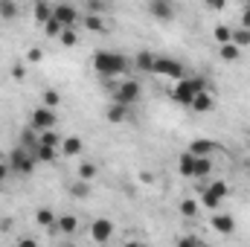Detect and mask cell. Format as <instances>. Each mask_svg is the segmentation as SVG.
Masks as SVG:
<instances>
[{
	"instance_id": "obj_1",
	"label": "cell",
	"mask_w": 250,
	"mask_h": 247,
	"mask_svg": "<svg viewBox=\"0 0 250 247\" xmlns=\"http://www.w3.org/2000/svg\"><path fill=\"white\" fill-rule=\"evenodd\" d=\"M93 67L102 79H111V76H125L131 70V62L120 56V53H111V50H99L93 56Z\"/></svg>"
},
{
	"instance_id": "obj_2",
	"label": "cell",
	"mask_w": 250,
	"mask_h": 247,
	"mask_svg": "<svg viewBox=\"0 0 250 247\" xmlns=\"http://www.w3.org/2000/svg\"><path fill=\"white\" fill-rule=\"evenodd\" d=\"M198 93H209L207 90V79L204 76H192V79H181L178 84H175V90H172V99L178 102V105H192V99L198 96Z\"/></svg>"
},
{
	"instance_id": "obj_3",
	"label": "cell",
	"mask_w": 250,
	"mask_h": 247,
	"mask_svg": "<svg viewBox=\"0 0 250 247\" xmlns=\"http://www.w3.org/2000/svg\"><path fill=\"white\" fill-rule=\"evenodd\" d=\"M6 163H9V169H12V172H18V175H32L38 160H35V154H32V151H26L23 145H18V148H12V154H9V160H6Z\"/></svg>"
},
{
	"instance_id": "obj_4",
	"label": "cell",
	"mask_w": 250,
	"mask_h": 247,
	"mask_svg": "<svg viewBox=\"0 0 250 247\" xmlns=\"http://www.w3.org/2000/svg\"><path fill=\"white\" fill-rule=\"evenodd\" d=\"M227 192H230V186L224 184V181H212L209 186L201 189V204H204L207 209H215V212H218V206L224 204Z\"/></svg>"
},
{
	"instance_id": "obj_5",
	"label": "cell",
	"mask_w": 250,
	"mask_h": 247,
	"mask_svg": "<svg viewBox=\"0 0 250 247\" xmlns=\"http://www.w3.org/2000/svg\"><path fill=\"white\" fill-rule=\"evenodd\" d=\"M154 73H157V76H166V79H175V82L187 79V67H184V62H178V59H172V56H157Z\"/></svg>"
},
{
	"instance_id": "obj_6",
	"label": "cell",
	"mask_w": 250,
	"mask_h": 247,
	"mask_svg": "<svg viewBox=\"0 0 250 247\" xmlns=\"http://www.w3.org/2000/svg\"><path fill=\"white\" fill-rule=\"evenodd\" d=\"M140 96H143V87H140V82H134V79H123L120 82V87L114 90V102L117 105H134V102H140Z\"/></svg>"
},
{
	"instance_id": "obj_7",
	"label": "cell",
	"mask_w": 250,
	"mask_h": 247,
	"mask_svg": "<svg viewBox=\"0 0 250 247\" xmlns=\"http://www.w3.org/2000/svg\"><path fill=\"white\" fill-rule=\"evenodd\" d=\"M59 123V117H56V111H50V108H32V114H29V128L35 131V134H44V131H53Z\"/></svg>"
},
{
	"instance_id": "obj_8",
	"label": "cell",
	"mask_w": 250,
	"mask_h": 247,
	"mask_svg": "<svg viewBox=\"0 0 250 247\" xmlns=\"http://www.w3.org/2000/svg\"><path fill=\"white\" fill-rule=\"evenodd\" d=\"M53 18L62 23L64 29H76L82 23V12L76 6H70V3H56L53 6Z\"/></svg>"
},
{
	"instance_id": "obj_9",
	"label": "cell",
	"mask_w": 250,
	"mask_h": 247,
	"mask_svg": "<svg viewBox=\"0 0 250 247\" xmlns=\"http://www.w3.org/2000/svg\"><path fill=\"white\" fill-rule=\"evenodd\" d=\"M90 236H93V242L105 245V242L114 236V221H111V218H96L93 227H90Z\"/></svg>"
},
{
	"instance_id": "obj_10",
	"label": "cell",
	"mask_w": 250,
	"mask_h": 247,
	"mask_svg": "<svg viewBox=\"0 0 250 247\" xmlns=\"http://www.w3.org/2000/svg\"><path fill=\"white\" fill-rule=\"evenodd\" d=\"M146 9H148V15L157 18V21H172V18H175V6H172L169 0H151Z\"/></svg>"
},
{
	"instance_id": "obj_11",
	"label": "cell",
	"mask_w": 250,
	"mask_h": 247,
	"mask_svg": "<svg viewBox=\"0 0 250 247\" xmlns=\"http://www.w3.org/2000/svg\"><path fill=\"white\" fill-rule=\"evenodd\" d=\"M209 224H212V230L221 233V236H233V233H236V218L227 215V212H215Z\"/></svg>"
},
{
	"instance_id": "obj_12",
	"label": "cell",
	"mask_w": 250,
	"mask_h": 247,
	"mask_svg": "<svg viewBox=\"0 0 250 247\" xmlns=\"http://www.w3.org/2000/svg\"><path fill=\"white\" fill-rule=\"evenodd\" d=\"M215 151H221V148H218L212 140H204V137H201V140H195V143L189 145V154H192V157H209V160H212V154H215Z\"/></svg>"
},
{
	"instance_id": "obj_13",
	"label": "cell",
	"mask_w": 250,
	"mask_h": 247,
	"mask_svg": "<svg viewBox=\"0 0 250 247\" xmlns=\"http://www.w3.org/2000/svg\"><path fill=\"white\" fill-rule=\"evenodd\" d=\"M154 62H157V56L154 53H148V50H140L137 56H134V70H140V73H154Z\"/></svg>"
},
{
	"instance_id": "obj_14",
	"label": "cell",
	"mask_w": 250,
	"mask_h": 247,
	"mask_svg": "<svg viewBox=\"0 0 250 247\" xmlns=\"http://www.w3.org/2000/svg\"><path fill=\"white\" fill-rule=\"evenodd\" d=\"M82 148H84V140H82L79 134L64 137V143H62V154H64V157H79V154H82Z\"/></svg>"
},
{
	"instance_id": "obj_15",
	"label": "cell",
	"mask_w": 250,
	"mask_h": 247,
	"mask_svg": "<svg viewBox=\"0 0 250 247\" xmlns=\"http://www.w3.org/2000/svg\"><path fill=\"white\" fill-rule=\"evenodd\" d=\"M35 221H38V227H44V230H53V227L59 224V215H56V209H50V206H38V212H35Z\"/></svg>"
},
{
	"instance_id": "obj_16",
	"label": "cell",
	"mask_w": 250,
	"mask_h": 247,
	"mask_svg": "<svg viewBox=\"0 0 250 247\" xmlns=\"http://www.w3.org/2000/svg\"><path fill=\"white\" fill-rule=\"evenodd\" d=\"M195 114H207V111H212L215 108V99H212V93H198L195 99H192V105H189Z\"/></svg>"
},
{
	"instance_id": "obj_17",
	"label": "cell",
	"mask_w": 250,
	"mask_h": 247,
	"mask_svg": "<svg viewBox=\"0 0 250 247\" xmlns=\"http://www.w3.org/2000/svg\"><path fill=\"white\" fill-rule=\"evenodd\" d=\"M62 143L64 137L53 128V131H44V134H38V145H47V148H56V151H62Z\"/></svg>"
},
{
	"instance_id": "obj_18",
	"label": "cell",
	"mask_w": 250,
	"mask_h": 247,
	"mask_svg": "<svg viewBox=\"0 0 250 247\" xmlns=\"http://www.w3.org/2000/svg\"><path fill=\"white\" fill-rule=\"evenodd\" d=\"M105 117H108V123L120 125V123H125V120H131V108H128V105H117V102H114V105L108 108V114H105Z\"/></svg>"
},
{
	"instance_id": "obj_19",
	"label": "cell",
	"mask_w": 250,
	"mask_h": 247,
	"mask_svg": "<svg viewBox=\"0 0 250 247\" xmlns=\"http://www.w3.org/2000/svg\"><path fill=\"white\" fill-rule=\"evenodd\" d=\"M59 233H64V236H73L76 230H79V218L76 215H59Z\"/></svg>"
},
{
	"instance_id": "obj_20",
	"label": "cell",
	"mask_w": 250,
	"mask_h": 247,
	"mask_svg": "<svg viewBox=\"0 0 250 247\" xmlns=\"http://www.w3.org/2000/svg\"><path fill=\"white\" fill-rule=\"evenodd\" d=\"M218 59H221V62H239V59H242V50H239L236 44H221V47H218Z\"/></svg>"
},
{
	"instance_id": "obj_21",
	"label": "cell",
	"mask_w": 250,
	"mask_h": 247,
	"mask_svg": "<svg viewBox=\"0 0 250 247\" xmlns=\"http://www.w3.org/2000/svg\"><path fill=\"white\" fill-rule=\"evenodd\" d=\"M59 154H62V151L47 148V145H38V148H35V160H38V163H56V160H59Z\"/></svg>"
},
{
	"instance_id": "obj_22",
	"label": "cell",
	"mask_w": 250,
	"mask_h": 247,
	"mask_svg": "<svg viewBox=\"0 0 250 247\" xmlns=\"http://www.w3.org/2000/svg\"><path fill=\"white\" fill-rule=\"evenodd\" d=\"M32 15H35L38 23H47V21L53 18V6H50V3H35V6H32Z\"/></svg>"
},
{
	"instance_id": "obj_23",
	"label": "cell",
	"mask_w": 250,
	"mask_h": 247,
	"mask_svg": "<svg viewBox=\"0 0 250 247\" xmlns=\"http://www.w3.org/2000/svg\"><path fill=\"white\" fill-rule=\"evenodd\" d=\"M21 145H23L26 151H32V154H35V148H38V134H35L32 128L21 131Z\"/></svg>"
},
{
	"instance_id": "obj_24",
	"label": "cell",
	"mask_w": 250,
	"mask_h": 247,
	"mask_svg": "<svg viewBox=\"0 0 250 247\" xmlns=\"http://www.w3.org/2000/svg\"><path fill=\"white\" fill-rule=\"evenodd\" d=\"M96 163H90V160H84V163H79V181H84V184H90L93 178H96Z\"/></svg>"
},
{
	"instance_id": "obj_25",
	"label": "cell",
	"mask_w": 250,
	"mask_h": 247,
	"mask_svg": "<svg viewBox=\"0 0 250 247\" xmlns=\"http://www.w3.org/2000/svg\"><path fill=\"white\" fill-rule=\"evenodd\" d=\"M230 44H236L239 50L250 47V29H242V26H236V29H233V38H230Z\"/></svg>"
},
{
	"instance_id": "obj_26",
	"label": "cell",
	"mask_w": 250,
	"mask_h": 247,
	"mask_svg": "<svg viewBox=\"0 0 250 247\" xmlns=\"http://www.w3.org/2000/svg\"><path fill=\"white\" fill-rule=\"evenodd\" d=\"M198 212H201V204H198V201H192V198L181 201V215H184V218H195Z\"/></svg>"
},
{
	"instance_id": "obj_27",
	"label": "cell",
	"mask_w": 250,
	"mask_h": 247,
	"mask_svg": "<svg viewBox=\"0 0 250 247\" xmlns=\"http://www.w3.org/2000/svg\"><path fill=\"white\" fill-rule=\"evenodd\" d=\"M82 23H84L90 32H105V21H102V18H96V15H84V18H82Z\"/></svg>"
},
{
	"instance_id": "obj_28",
	"label": "cell",
	"mask_w": 250,
	"mask_h": 247,
	"mask_svg": "<svg viewBox=\"0 0 250 247\" xmlns=\"http://www.w3.org/2000/svg\"><path fill=\"white\" fill-rule=\"evenodd\" d=\"M212 35H215V41H218V47H221V44H230L233 29H230V26H224V23H218V26L212 29Z\"/></svg>"
},
{
	"instance_id": "obj_29",
	"label": "cell",
	"mask_w": 250,
	"mask_h": 247,
	"mask_svg": "<svg viewBox=\"0 0 250 247\" xmlns=\"http://www.w3.org/2000/svg\"><path fill=\"white\" fill-rule=\"evenodd\" d=\"M62 32H64V26L56 18H50V21L44 23V35H47V38H62Z\"/></svg>"
},
{
	"instance_id": "obj_30",
	"label": "cell",
	"mask_w": 250,
	"mask_h": 247,
	"mask_svg": "<svg viewBox=\"0 0 250 247\" xmlns=\"http://www.w3.org/2000/svg\"><path fill=\"white\" fill-rule=\"evenodd\" d=\"M59 102H62V93L59 90H44V108H50V111H56L59 108Z\"/></svg>"
},
{
	"instance_id": "obj_31",
	"label": "cell",
	"mask_w": 250,
	"mask_h": 247,
	"mask_svg": "<svg viewBox=\"0 0 250 247\" xmlns=\"http://www.w3.org/2000/svg\"><path fill=\"white\" fill-rule=\"evenodd\" d=\"M84 9H87V15L102 18V15L108 12V3H102V0H90V3H84Z\"/></svg>"
},
{
	"instance_id": "obj_32",
	"label": "cell",
	"mask_w": 250,
	"mask_h": 247,
	"mask_svg": "<svg viewBox=\"0 0 250 247\" xmlns=\"http://www.w3.org/2000/svg\"><path fill=\"white\" fill-rule=\"evenodd\" d=\"M70 195H73V198H79V201H82V198H87V195H90V184L76 181V184L70 186Z\"/></svg>"
},
{
	"instance_id": "obj_33",
	"label": "cell",
	"mask_w": 250,
	"mask_h": 247,
	"mask_svg": "<svg viewBox=\"0 0 250 247\" xmlns=\"http://www.w3.org/2000/svg\"><path fill=\"white\" fill-rule=\"evenodd\" d=\"M59 41H62L64 47H73V44L79 41V35H76V29H64V32H62V38H59Z\"/></svg>"
},
{
	"instance_id": "obj_34",
	"label": "cell",
	"mask_w": 250,
	"mask_h": 247,
	"mask_svg": "<svg viewBox=\"0 0 250 247\" xmlns=\"http://www.w3.org/2000/svg\"><path fill=\"white\" fill-rule=\"evenodd\" d=\"M0 15H3V18H9V21H12V18H18V3H3V6H0Z\"/></svg>"
},
{
	"instance_id": "obj_35",
	"label": "cell",
	"mask_w": 250,
	"mask_h": 247,
	"mask_svg": "<svg viewBox=\"0 0 250 247\" xmlns=\"http://www.w3.org/2000/svg\"><path fill=\"white\" fill-rule=\"evenodd\" d=\"M178 247H204V245H201V239H195V236H184V239L178 242Z\"/></svg>"
},
{
	"instance_id": "obj_36",
	"label": "cell",
	"mask_w": 250,
	"mask_h": 247,
	"mask_svg": "<svg viewBox=\"0 0 250 247\" xmlns=\"http://www.w3.org/2000/svg\"><path fill=\"white\" fill-rule=\"evenodd\" d=\"M41 59H44V53H41L38 47H32V50L26 53V62H29V64H38V62H41Z\"/></svg>"
},
{
	"instance_id": "obj_37",
	"label": "cell",
	"mask_w": 250,
	"mask_h": 247,
	"mask_svg": "<svg viewBox=\"0 0 250 247\" xmlns=\"http://www.w3.org/2000/svg\"><path fill=\"white\" fill-rule=\"evenodd\" d=\"M23 76H26V67H23V64H15V67H12V79H15V82H21Z\"/></svg>"
},
{
	"instance_id": "obj_38",
	"label": "cell",
	"mask_w": 250,
	"mask_h": 247,
	"mask_svg": "<svg viewBox=\"0 0 250 247\" xmlns=\"http://www.w3.org/2000/svg\"><path fill=\"white\" fill-rule=\"evenodd\" d=\"M242 29H250V3L242 9Z\"/></svg>"
},
{
	"instance_id": "obj_39",
	"label": "cell",
	"mask_w": 250,
	"mask_h": 247,
	"mask_svg": "<svg viewBox=\"0 0 250 247\" xmlns=\"http://www.w3.org/2000/svg\"><path fill=\"white\" fill-rule=\"evenodd\" d=\"M18 247H38V242L32 236H23V239H18Z\"/></svg>"
},
{
	"instance_id": "obj_40",
	"label": "cell",
	"mask_w": 250,
	"mask_h": 247,
	"mask_svg": "<svg viewBox=\"0 0 250 247\" xmlns=\"http://www.w3.org/2000/svg\"><path fill=\"white\" fill-rule=\"evenodd\" d=\"M9 172H12V169H9V163H0V184L9 178Z\"/></svg>"
},
{
	"instance_id": "obj_41",
	"label": "cell",
	"mask_w": 250,
	"mask_h": 247,
	"mask_svg": "<svg viewBox=\"0 0 250 247\" xmlns=\"http://www.w3.org/2000/svg\"><path fill=\"white\" fill-rule=\"evenodd\" d=\"M0 230H12V218H3L0 221Z\"/></svg>"
},
{
	"instance_id": "obj_42",
	"label": "cell",
	"mask_w": 250,
	"mask_h": 247,
	"mask_svg": "<svg viewBox=\"0 0 250 247\" xmlns=\"http://www.w3.org/2000/svg\"><path fill=\"white\" fill-rule=\"evenodd\" d=\"M123 247H146V245H143V242H125Z\"/></svg>"
},
{
	"instance_id": "obj_43",
	"label": "cell",
	"mask_w": 250,
	"mask_h": 247,
	"mask_svg": "<svg viewBox=\"0 0 250 247\" xmlns=\"http://www.w3.org/2000/svg\"><path fill=\"white\" fill-rule=\"evenodd\" d=\"M248 145H250V140H248Z\"/></svg>"
},
{
	"instance_id": "obj_44",
	"label": "cell",
	"mask_w": 250,
	"mask_h": 247,
	"mask_svg": "<svg viewBox=\"0 0 250 247\" xmlns=\"http://www.w3.org/2000/svg\"><path fill=\"white\" fill-rule=\"evenodd\" d=\"M0 6H3V3H0Z\"/></svg>"
}]
</instances>
